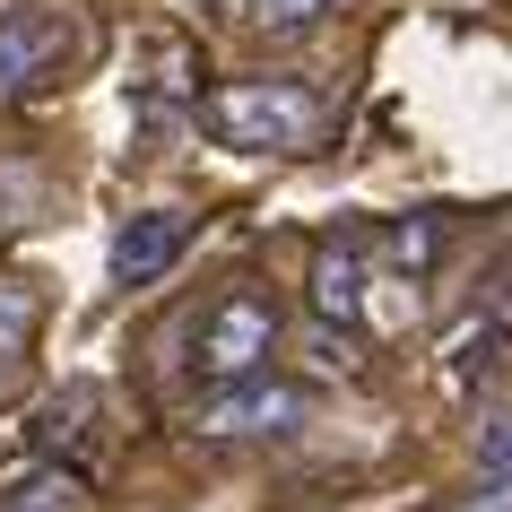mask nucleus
I'll return each instance as SVG.
<instances>
[{
	"label": "nucleus",
	"mask_w": 512,
	"mask_h": 512,
	"mask_svg": "<svg viewBox=\"0 0 512 512\" xmlns=\"http://www.w3.org/2000/svg\"><path fill=\"white\" fill-rule=\"evenodd\" d=\"M87 408H96V400H87V391H61V400H44V417H35V452H70V443H79V417H87Z\"/></svg>",
	"instance_id": "6e6552de"
},
{
	"label": "nucleus",
	"mask_w": 512,
	"mask_h": 512,
	"mask_svg": "<svg viewBox=\"0 0 512 512\" xmlns=\"http://www.w3.org/2000/svg\"><path fill=\"white\" fill-rule=\"evenodd\" d=\"M330 0H243V18L252 27H270V35H296V27H313Z\"/></svg>",
	"instance_id": "1a4fd4ad"
},
{
	"label": "nucleus",
	"mask_w": 512,
	"mask_h": 512,
	"mask_svg": "<svg viewBox=\"0 0 512 512\" xmlns=\"http://www.w3.org/2000/svg\"><path fill=\"white\" fill-rule=\"evenodd\" d=\"M191 243V217L183 209H131L122 226H113V287H148V278H165L174 261H183Z\"/></svg>",
	"instance_id": "20e7f679"
},
{
	"label": "nucleus",
	"mask_w": 512,
	"mask_h": 512,
	"mask_svg": "<svg viewBox=\"0 0 512 512\" xmlns=\"http://www.w3.org/2000/svg\"><path fill=\"white\" fill-rule=\"evenodd\" d=\"M304 304L322 313V330L365 322V252H356V235H322L313 270H304Z\"/></svg>",
	"instance_id": "39448f33"
},
{
	"label": "nucleus",
	"mask_w": 512,
	"mask_h": 512,
	"mask_svg": "<svg viewBox=\"0 0 512 512\" xmlns=\"http://www.w3.org/2000/svg\"><path fill=\"white\" fill-rule=\"evenodd\" d=\"M200 131L243 157H304L330 139V96L304 79H226L200 96Z\"/></svg>",
	"instance_id": "f257e3e1"
},
{
	"label": "nucleus",
	"mask_w": 512,
	"mask_h": 512,
	"mask_svg": "<svg viewBox=\"0 0 512 512\" xmlns=\"http://www.w3.org/2000/svg\"><path fill=\"white\" fill-rule=\"evenodd\" d=\"M391 252H400V270H426L434 261V217H408L400 235H391Z\"/></svg>",
	"instance_id": "9d476101"
},
{
	"label": "nucleus",
	"mask_w": 512,
	"mask_h": 512,
	"mask_svg": "<svg viewBox=\"0 0 512 512\" xmlns=\"http://www.w3.org/2000/svg\"><path fill=\"white\" fill-rule=\"evenodd\" d=\"M61 44H70V27H61L53 9H0V105L27 79H44L61 61Z\"/></svg>",
	"instance_id": "423d86ee"
},
{
	"label": "nucleus",
	"mask_w": 512,
	"mask_h": 512,
	"mask_svg": "<svg viewBox=\"0 0 512 512\" xmlns=\"http://www.w3.org/2000/svg\"><path fill=\"white\" fill-rule=\"evenodd\" d=\"M304 408H313V391H296V382H270V374H261V382H235V391H209L191 426L209 434V443H252V434H287Z\"/></svg>",
	"instance_id": "7ed1b4c3"
},
{
	"label": "nucleus",
	"mask_w": 512,
	"mask_h": 512,
	"mask_svg": "<svg viewBox=\"0 0 512 512\" xmlns=\"http://www.w3.org/2000/svg\"><path fill=\"white\" fill-rule=\"evenodd\" d=\"M27 348H35V296H27V287H0V391L18 382Z\"/></svg>",
	"instance_id": "0eeeda50"
},
{
	"label": "nucleus",
	"mask_w": 512,
	"mask_h": 512,
	"mask_svg": "<svg viewBox=\"0 0 512 512\" xmlns=\"http://www.w3.org/2000/svg\"><path fill=\"white\" fill-rule=\"evenodd\" d=\"M452 512H512V469L504 478H478V495H460Z\"/></svg>",
	"instance_id": "9b49d317"
},
{
	"label": "nucleus",
	"mask_w": 512,
	"mask_h": 512,
	"mask_svg": "<svg viewBox=\"0 0 512 512\" xmlns=\"http://www.w3.org/2000/svg\"><path fill=\"white\" fill-rule=\"evenodd\" d=\"M270 348H278V304L270 296H217L209 322H200V339H191V365H200L217 391H235V382H261Z\"/></svg>",
	"instance_id": "f03ea898"
}]
</instances>
